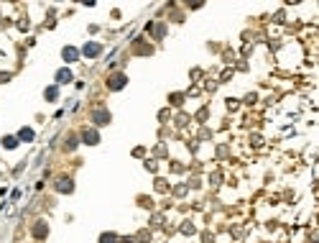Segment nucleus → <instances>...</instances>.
Wrapping results in <instances>:
<instances>
[{
    "mask_svg": "<svg viewBox=\"0 0 319 243\" xmlns=\"http://www.w3.org/2000/svg\"><path fill=\"white\" fill-rule=\"evenodd\" d=\"M64 56H66V62H74V59H77V51H74V49H64Z\"/></svg>",
    "mask_w": 319,
    "mask_h": 243,
    "instance_id": "f257e3e1",
    "label": "nucleus"
},
{
    "mask_svg": "<svg viewBox=\"0 0 319 243\" xmlns=\"http://www.w3.org/2000/svg\"><path fill=\"white\" fill-rule=\"evenodd\" d=\"M59 82H69V74L66 72H59Z\"/></svg>",
    "mask_w": 319,
    "mask_h": 243,
    "instance_id": "f03ea898",
    "label": "nucleus"
}]
</instances>
